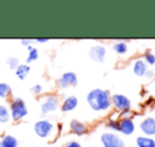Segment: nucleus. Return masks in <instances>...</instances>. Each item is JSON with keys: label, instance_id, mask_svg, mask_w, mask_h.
<instances>
[{"label": "nucleus", "instance_id": "f257e3e1", "mask_svg": "<svg viewBox=\"0 0 155 147\" xmlns=\"http://www.w3.org/2000/svg\"><path fill=\"white\" fill-rule=\"evenodd\" d=\"M87 101L95 111H104L110 107V97L107 91L95 89L87 95Z\"/></svg>", "mask_w": 155, "mask_h": 147}, {"label": "nucleus", "instance_id": "f03ea898", "mask_svg": "<svg viewBox=\"0 0 155 147\" xmlns=\"http://www.w3.org/2000/svg\"><path fill=\"white\" fill-rule=\"evenodd\" d=\"M11 112L14 121H18V119L26 116L28 110H27V107L25 104L24 100L20 99V98L14 99V101L11 104Z\"/></svg>", "mask_w": 155, "mask_h": 147}, {"label": "nucleus", "instance_id": "7ed1b4c3", "mask_svg": "<svg viewBox=\"0 0 155 147\" xmlns=\"http://www.w3.org/2000/svg\"><path fill=\"white\" fill-rule=\"evenodd\" d=\"M101 141L103 143L104 147H123L124 146V143L122 140H120L118 135L114 133H110V132H106L103 133L101 136Z\"/></svg>", "mask_w": 155, "mask_h": 147}, {"label": "nucleus", "instance_id": "20e7f679", "mask_svg": "<svg viewBox=\"0 0 155 147\" xmlns=\"http://www.w3.org/2000/svg\"><path fill=\"white\" fill-rule=\"evenodd\" d=\"M52 129H53V125L48 121H39L34 126L35 132L41 138H47V136H49Z\"/></svg>", "mask_w": 155, "mask_h": 147}, {"label": "nucleus", "instance_id": "39448f33", "mask_svg": "<svg viewBox=\"0 0 155 147\" xmlns=\"http://www.w3.org/2000/svg\"><path fill=\"white\" fill-rule=\"evenodd\" d=\"M112 101L117 110L129 111V109L131 108V101H130L129 98L125 97L124 95L116 94V95H114L112 97Z\"/></svg>", "mask_w": 155, "mask_h": 147}, {"label": "nucleus", "instance_id": "423d86ee", "mask_svg": "<svg viewBox=\"0 0 155 147\" xmlns=\"http://www.w3.org/2000/svg\"><path fill=\"white\" fill-rule=\"evenodd\" d=\"M77 82H78V79L74 73H65L58 79V84L61 89H66L68 85H75Z\"/></svg>", "mask_w": 155, "mask_h": 147}, {"label": "nucleus", "instance_id": "0eeeda50", "mask_svg": "<svg viewBox=\"0 0 155 147\" xmlns=\"http://www.w3.org/2000/svg\"><path fill=\"white\" fill-rule=\"evenodd\" d=\"M140 129L147 135H153L155 134V119L152 117L146 118L140 124Z\"/></svg>", "mask_w": 155, "mask_h": 147}, {"label": "nucleus", "instance_id": "6e6552de", "mask_svg": "<svg viewBox=\"0 0 155 147\" xmlns=\"http://www.w3.org/2000/svg\"><path fill=\"white\" fill-rule=\"evenodd\" d=\"M105 48L102 46H95L89 50V56L96 62H103L105 56Z\"/></svg>", "mask_w": 155, "mask_h": 147}, {"label": "nucleus", "instance_id": "1a4fd4ad", "mask_svg": "<svg viewBox=\"0 0 155 147\" xmlns=\"http://www.w3.org/2000/svg\"><path fill=\"white\" fill-rule=\"evenodd\" d=\"M58 106V99L55 97H53V96H49V97L46 98L44 104H41V112L43 113L52 112V111L56 110Z\"/></svg>", "mask_w": 155, "mask_h": 147}, {"label": "nucleus", "instance_id": "9d476101", "mask_svg": "<svg viewBox=\"0 0 155 147\" xmlns=\"http://www.w3.org/2000/svg\"><path fill=\"white\" fill-rule=\"evenodd\" d=\"M119 124H120V128H119V130H120L123 134L129 135V134L133 133L134 130H135V125H134L133 121H132L131 118L122 119V121H120Z\"/></svg>", "mask_w": 155, "mask_h": 147}, {"label": "nucleus", "instance_id": "9b49d317", "mask_svg": "<svg viewBox=\"0 0 155 147\" xmlns=\"http://www.w3.org/2000/svg\"><path fill=\"white\" fill-rule=\"evenodd\" d=\"M70 128L72 130L73 133H75L77 135H83V134L86 133V127L83 123L77 121V119H73L70 123Z\"/></svg>", "mask_w": 155, "mask_h": 147}, {"label": "nucleus", "instance_id": "f8f14e48", "mask_svg": "<svg viewBox=\"0 0 155 147\" xmlns=\"http://www.w3.org/2000/svg\"><path fill=\"white\" fill-rule=\"evenodd\" d=\"M77 106H78L77 97H74V96H70V97H68L64 101V104H63V106H62V110L64 111V112H67V111L73 110Z\"/></svg>", "mask_w": 155, "mask_h": 147}, {"label": "nucleus", "instance_id": "ddd939ff", "mask_svg": "<svg viewBox=\"0 0 155 147\" xmlns=\"http://www.w3.org/2000/svg\"><path fill=\"white\" fill-rule=\"evenodd\" d=\"M147 70H148V69H147V65L143 61H141V60L136 61L135 64H134V73H135V75H137V76H139V77L144 76Z\"/></svg>", "mask_w": 155, "mask_h": 147}, {"label": "nucleus", "instance_id": "4468645a", "mask_svg": "<svg viewBox=\"0 0 155 147\" xmlns=\"http://www.w3.org/2000/svg\"><path fill=\"white\" fill-rule=\"evenodd\" d=\"M17 140L12 135H5L0 141V147H17Z\"/></svg>", "mask_w": 155, "mask_h": 147}, {"label": "nucleus", "instance_id": "2eb2a0df", "mask_svg": "<svg viewBox=\"0 0 155 147\" xmlns=\"http://www.w3.org/2000/svg\"><path fill=\"white\" fill-rule=\"evenodd\" d=\"M136 142H137L138 147H155V140L150 138L139 136V138H137Z\"/></svg>", "mask_w": 155, "mask_h": 147}, {"label": "nucleus", "instance_id": "dca6fc26", "mask_svg": "<svg viewBox=\"0 0 155 147\" xmlns=\"http://www.w3.org/2000/svg\"><path fill=\"white\" fill-rule=\"evenodd\" d=\"M29 71H30V67H29L28 65L20 64V65H18V67L16 68V75H17L20 80H24L27 77V75L29 74Z\"/></svg>", "mask_w": 155, "mask_h": 147}, {"label": "nucleus", "instance_id": "f3484780", "mask_svg": "<svg viewBox=\"0 0 155 147\" xmlns=\"http://www.w3.org/2000/svg\"><path fill=\"white\" fill-rule=\"evenodd\" d=\"M10 121V113L5 106L0 104V123H7Z\"/></svg>", "mask_w": 155, "mask_h": 147}, {"label": "nucleus", "instance_id": "a211bd4d", "mask_svg": "<svg viewBox=\"0 0 155 147\" xmlns=\"http://www.w3.org/2000/svg\"><path fill=\"white\" fill-rule=\"evenodd\" d=\"M11 93V87L7 83H0V97H7Z\"/></svg>", "mask_w": 155, "mask_h": 147}, {"label": "nucleus", "instance_id": "6ab92c4d", "mask_svg": "<svg viewBox=\"0 0 155 147\" xmlns=\"http://www.w3.org/2000/svg\"><path fill=\"white\" fill-rule=\"evenodd\" d=\"M114 49L116 50L118 53H125L127 52V44L124 42H121V43H117L114 45Z\"/></svg>", "mask_w": 155, "mask_h": 147}, {"label": "nucleus", "instance_id": "aec40b11", "mask_svg": "<svg viewBox=\"0 0 155 147\" xmlns=\"http://www.w3.org/2000/svg\"><path fill=\"white\" fill-rule=\"evenodd\" d=\"M37 58H38V52H37V49L33 48V49L31 50L30 52H29V56L27 58V63L32 62V61L36 60Z\"/></svg>", "mask_w": 155, "mask_h": 147}, {"label": "nucleus", "instance_id": "412c9836", "mask_svg": "<svg viewBox=\"0 0 155 147\" xmlns=\"http://www.w3.org/2000/svg\"><path fill=\"white\" fill-rule=\"evenodd\" d=\"M7 63L9 64V66L11 69H16L18 67V65H19V61H18V59H16V58H9L7 61Z\"/></svg>", "mask_w": 155, "mask_h": 147}, {"label": "nucleus", "instance_id": "4be33fe9", "mask_svg": "<svg viewBox=\"0 0 155 147\" xmlns=\"http://www.w3.org/2000/svg\"><path fill=\"white\" fill-rule=\"evenodd\" d=\"M144 58H146V61L148 64L153 65L155 63V56L153 53H151V52H147Z\"/></svg>", "mask_w": 155, "mask_h": 147}, {"label": "nucleus", "instance_id": "5701e85b", "mask_svg": "<svg viewBox=\"0 0 155 147\" xmlns=\"http://www.w3.org/2000/svg\"><path fill=\"white\" fill-rule=\"evenodd\" d=\"M107 127L110 128V129H114V130H119L120 124H119L117 121H110L107 124Z\"/></svg>", "mask_w": 155, "mask_h": 147}, {"label": "nucleus", "instance_id": "b1692460", "mask_svg": "<svg viewBox=\"0 0 155 147\" xmlns=\"http://www.w3.org/2000/svg\"><path fill=\"white\" fill-rule=\"evenodd\" d=\"M66 147H82V146H81L78 142H75V141H71V142L67 143Z\"/></svg>", "mask_w": 155, "mask_h": 147}, {"label": "nucleus", "instance_id": "393cba45", "mask_svg": "<svg viewBox=\"0 0 155 147\" xmlns=\"http://www.w3.org/2000/svg\"><path fill=\"white\" fill-rule=\"evenodd\" d=\"M32 91L34 92L35 94H39L41 92V87L39 84H37V85H35V87H33V89H32Z\"/></svg>", "mask_w": 155, "mask_h": 147}, {"label": "nucleus", "instance_id": "a878e982", "mask_svg": "<svg viewBox=\"0 0 155 147\" xmlns=\"http://www.w3.org/2000/svg\"><path fill=\"white\" fill-rule=\"evenodd\" d=\"M30 43H31V39H21V44L24 46H29Z\"/></svg>", "mask_w": 155, "mask_h": 147}, {"label": "nucleus", "instance_id": "bb28decb", "mask_svg": "<svg viewBox=\"0 0 155 147\" xmlns=\"http://www.w3.org/2000/svg\"><path fill=\"white\" fill-rule=\"evenodd\" d=\"M146 76L148 77V78H152V76H153V71H152V70H147Z\"/></svg>", "mask_w": 155, "mask_h": 147}, {"label": "nucleus", "instance_id": "cd10ccee", "mask_svg": "<svg viewBox=\"0 0 155 147\" xmlns=\"http://www.w3.org/2000/svg\"><path fill=\"white\" fill-rule=\"evenodd\" d=\"M36 41L38 43H46V42H48V39H37Z\"/></svg>", "mask_w": 155, "mask_h": 147}]
</instances>
